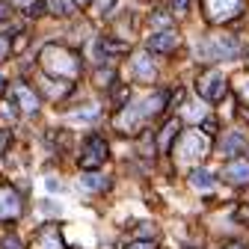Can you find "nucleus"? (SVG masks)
Instances as JSON below:
<instances>
[{"label":"nucleus","mask_w":249,"mask_h":249,"mask_svg":"<svg viewBox=\"0 0 249 249\" xmlns=\"http://www.w3.org/2000/svg\"><path fill=\"white\" fill-rule=\"evenodd\" d=\"M42 69L48 71V74H62V77H77V71H80V59L71 53V51H66V48H56V45H48L45 51H42Z\"/></svg>","instance_id":"obj_1"},{"label":"nucleus","mask_w":249,"mask_h":249,"mask_svg":"<svg viewBox=\"0 0 249 249\" xmlns=\"http://www.w3.org/2000/svg\"><path fill=\"white\" fill-rule=\"evenodd\" d=\"M104 160H107V142L101 137H89L83 142V151H80V166L83 169H98Z\"/></svg>","instance_id":"obj_2"},{"label":"nucleus","mask_w":249,"mask_h":249,"mask_svg":"<svg viewBox=\"0 0 249 249\" xmlns=\"http://www.w3.org/2000/svg\"><path fill=\"white\" fill-rule=\"evenodd\" d=\"M199 53L205 59H223V56H237V39H208L199 45Z\"/></svg>","instance_id":"obj_3"},{"label":"nucleus","mask_w":249,"mask_h":249,"mask_svg":"<svg viewBox=\"0 0 249 249\" xmlns=\"http://www.w3.org/2000/svg\"><path fill=\"white\" fill-rule=\"evenodd\" d=\"M199 95L205 101H220L226 95V77L220 71H208L199 77Z\"/></svg>","instance_id":"obj_4"},{"label":"nucleus","mask_w":249,"mask_h":249,"mask_svg":"<svg viewBox=\"0 0 249 249\" xmlns=\"http://www.w3.org/2000/svg\"><path fill=\"white\" fill-rule=\"evenodd\" d=\"M175 154L181 160H196L199 154H205V137L199 131H190V134H184L181 145H175Z\"/></svg>","instance_id":"obj_5"},{"label":"nucleus","mask_w":249,"mask_h":249,"mask_svg":"<svg viewBox=\"0 0 249 249\" xmlns=\"http://www.w3.org/2000/svg\"><path fill=\"white\" fill-rule=\"evenodd\" d=\"M243 6V0H205V9L211 21H226L231 15H237Z\"/></svg>","instance_id":"obj_6"},{"label":"nucleus","mask_w":249,"mask_h":249,"mask_svg":"<svg viewBox=\"0 0 249 249\" xmlns=\"http://www.w3.org/2000/svg\"><path fill=\"white\" fill-rule=\"evenodd\" d=\"M21 216V199L12 190H0V220H15Z\"/></svg>","instance_id":"obj_7"},{"label":"nucleus","mask_w":249,"mask_h":249,"mask_svg":"<svg viewBox=\"0 0 249 249\" xmlns=\"http://www.w3.org/2000/svg\"><path fill=\"white\" fill-rule=\"evenodd\" d=\"M33 249H62V237H59V231H56V226H42L39 229V234H36V243H33Z\"/></svg>","instance_id":"obj_8"},{"label":"nucleus","mask_w":249,"mask_h":249,"mask_svg":"<svg viewBox=\"0 0 249 249\" xmlns=\"http://www.w3.org/2000/svg\"><path fill=\"white\" fill-rule=\"evenodd\" d=\"M175 45H178V33H172V30H166V33H154L151 42H148V48L158 51V53H169Z\"/></svg>","instance_id":"obj_9"},{"label":"nucleus","mask_w":249,"mask_h":249,"mask_svg":"<svg viewBox=\"0 0 249 249\" xmlns=\"http://www.w3.org/2000/svg\"><path fill=\"white\" fill-rule=\"evenodd\" d=\"M15 98H18V104H21V110H24V113H36L39 98H36V92L30 89V86L18 83V86H15Z\"/></svg>","instance_id":"obj_10"},{"label":"nucleus","mask_w":249,"mask_h":249,"mask_svg":"<svg viewBox=\"0 0 249 249\" xmlns=\"http://www.w3.org/2000/svg\"><path fill=\"white\" fill-rule=\"evenodd\" d=\"M226 178L231 184H246L249 181V160H234L226 166Z\"/></svg>","instance_id":"obj_11"},{"label":"nucleus","mask_w":249,"mask_h":249,"mask_svg":"<svg viewBox=\"0 0 249 249\" xmlns=\"http://www.w3.org/2000/svg\"><path fill=\"white\" fill-rule=\"evenodd\" d=\"M48 9L53 15H62V18L74 15V3H71V0H48Z\"/></svg>","instance_id":"obj_12"},{"label":"nucleus","mask_w":249,"mask_h":249,"mask_svg":"<svg viewBox=\"0 0 249 249\" xmlns=\"http://www.w3.org/2000/svg\"><path fill=\"white\" fill-rule=\"evenodd\" d=\"M134 71H137V77H140V80H151L154 69H151L148 56H137V59H134Z\"/></svg>","instance_id":"obj_13"},{"label":"nucleus","mask_w":249,"mask_h":249,"mask_svg":"<svg viewBox=\"0 0 249 249\" xmlns=\"http://www.w3.org/2000/svg\"><path fill=\"white\" fill-rule=\"evenodd\" d=\"M213 181H216V178H213L211 172H193V175H190V184L199 187V190H211Z\"/></svg>","instance_id":"obj_14"},{"label":"nucleus","mask_w":249,"mask_h":249,"mask_svg":"<svg viewBox=\"0 0 249 249\" xmlns=\"http://www.w3.org/2000/svg\"><path fill=\"white\" fill-rule=\"evenodd\" d=\"M243 148V137L240 134H229V140L223 142V154H226V158H231V154H237Z\"/></svg>","instance_id":"obj_15"},{"label":"nucleus","mask_w":249,"mask_h":249,"mask_svg":"<svg viewBox=\"0 0 249 249\" xmlns=\"http://www.w3.org/2000/svg\"><path fill=\"white\" fill-rule=\"evenodd\" d=\"M80 184L86 187V190H104V187H107V178H101V175H83Z\"/></svg>","instance_id":"obj_16"},{"label":"nucleus","mask_w":249,"mask_h":249,"mask_svg":"<svg viewBox=\"0 0 249 249\" xmlns=\"http://www.w3.org/2000/svg\"><path fill=\"white\" fill-rule=\"evenodd\" d=\"M175 128H178V122H172V124H169V128L163 131V137H160V145H163V148L169 145V140H172V134H175Z\"/></svg>","instance_id":"obj_17"},{"label":"nucleus","mask_w":249,"mask_h":249,"mask_svg":"<svg viewBox=\"0 0 249 249\" xmlns=\"http://www.w3.org/2000/svg\"><path fill=\"white\" fill-rule=\"evenodd\" d=\"M110 80H113V71H110V69H107V71L101 69V71L95 74V83H98V86H104V83H110Z\"/></svg>","instance_id":"obj_18"},{"label":"nucleus","mask_w":249,"mask_h":249,"mask_svg":"<svg viewBox=\"0 0 249 249\" xmlns=\"http://www.w3.org/2000/svg\"><path fill=\"white\" fill-rule=\"evenodd\" d=\"M12 51V45H9V39L6 36H0V59H6V53Z\"/></svg>","instance_id":"obj_19"},{"label":"nucleus","mask_w":249,"mask_h":249,"mask_svg":"<svg viewBox=\"0 0 249 249\" xmlns=\"http://www.w3.org/2000/svg\"><path fill=\"white\" fill-rule=\"evenodd\" d=\"M151 24H160V27H166V24H169V15H166V12H158V15H151Z\"/></svg>","instance_id":"obj_20"},{"label":"nucleus","mask_w":249,"mask_h":249,"mask_svg":"<svg viewBox=\"0 0 249 249\" xmlns=\"http://www.w3.org/2000/svg\"><path fill=\"white\" fill-rule=\"evenodd\" d=\"M3 249H21V240L18 237H3Z\"/></svg>","instance_id":"obj_21"},{"label":"nucleus","mask_w":249,"mask_h":249,"mask_svg":"<svg viewBox=\"0 0 249 249\" xmlns=\"http://www.w3.org/2000/svg\"><path fill=\"white\" fill-rule=\"evenodd\" d=\"M128 249H154V240H142V243H128Z\"/></svg>","instance_id":"obj_22"},{"label":"nucleus","mask_w":249,"mask_h":249,"mask_svg":"<svg viewBox=\"0 0 249 249\" xmlns=\"http://www.w3.org/2000/svg\"><path fill=\"white\" fill-rule=\"evenodd\" d=\"M12 15V3H6V0H0V18H9Z\"/></svg>","instance_id":"obj_23"},{"label":"nucleus","mask_w":249,"mask_h":249,"mask_svg":"<svg viewBox=\"0 0 249 249\" xmlns=\"http://www.w3.org/2000/svg\"><path fill=\"white\" fill-rule=\"evenodd\" d=\"M48 190H51V193H56V190H62V184H59L56 178H48Z\"/></svg>","instance_id":"obj_24"},{"label":"nucleus","mask_w":249,"mask_h":249,"mask_svg":"<svg viewBox=\"0 0 249 249\" xmlns=\"http://www.w3.org/2000/svg\"><path fill=\"white\" fill-rule=\"evenodd\" d=\"M6 145H9V134H6V131H0V154H3Z\"/></svg>","instance_id":"obj_25"},{"label":"nucleus","mask_w":249,"mask_h":249,"mask_svg":"<svg viewBox=\"0 0 249 249\" xmlns=\"http://www.w3.org/2000/svg\"><path fill=\"white\" fill-rule=\"evenodd\" d=\"M42 9H45V6H42V0H36V3H33V6H30V9H27V12H30V15H39V12H42Z\"/></svg>","instance_id":"obj_26"},{"label":"nucleus","mask_w":249,"mask_h":249,"mask_svg":"<svg viewBox=\"0 0 249 249\" xmlns=\"http://www.w3.org/2000/svg\"><path fill=\"white\" fill-rule=\"evenodd\" d=\"M110 6H113V0H98V9H101V12H107Z\"/></svg>","instance_id":"obj_27"},{"label":"nucleus","mask_w":249,"mask_h":249,"mask_svg":"<svg viewBox=\"0 0 249 249\" xmlns=\"http://www.w3.org/2000/svg\"><path fill=\"white\" fill-rule=\"evenodd\" d=\"M175 9H178V12H184V9H187V0H175Z\"/></svg>","instance_id":"obj_28"},{"label":"nucleus","mask_w":249,"mask_h":249,"mask_svg":"<svg viewBox=\"0 0 249 249\" xmlns=\"http://www.w3.org/2000/svg\"><path fill=\"white\" fill-rule=\"evenodd\" d=\"M223 249H246L243 243H229V246H223Z\"/></svg>","instance_id":"obj_29"},{"label":"nucleus","mask_w":249,"mask_h":249,"mask_svg":"<svg viewBox=\"0 0 249 249\" xmlns=\"http://www.w3.org/2000/svg\"><path fill=\"white\" fill-rule=\"evenodd\" d=\"M74 3H86V0H74Z\"/></svg>","instance_id":"obj_30"}]
</instances>
